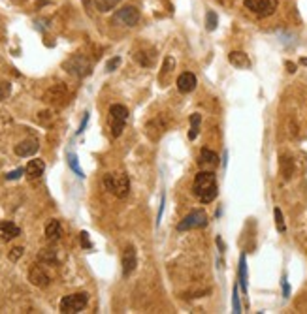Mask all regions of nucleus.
I'll use <instances>...</instances> for the list:
<instances>
[{
    "label": "nucleus",
    "mask_w": 307,
    "mask_h": 314,
    "mask_svg": "<svg viewBox=\"0 0 307 314\" xmlns=\"http://www.w3.org/2000/svg\"><path fill=\"white\" fill-rule=\"evenodd\" d=\"M192 192L200 200V204H211L219 194V187H217V179H215L213 171H198L196 177H194V185H192Z\"/></svg>",
    "instance_id": "1"
},
{
    "label": "nucleus",
    "mask_w": 307,
    "mask_h": 314,
    "mask_svg": "<svg viewBox=\"0 0 307 314\" xmlns=\"http://www.w3.org/2000/svg\"><path fill=\"white\" fill-rule=\"evenodd\" d=\"M104 187L119 200H125L130 192V181L127 173H108L104 177Z\"/></svg>",
    "instance_id": "2"
},
{
    "label": "nucleus",
    "mask_w": 307,
    "mask_h": 314,
    "mask_svg": "<svg viewBox=\"0 0 307 314\" xmlns=\"http://www.w3.org/2000/svg\"><path fill=\"white\" fill-rule=\"evenodd\" d=\"M87 303H89V296H87L85 292H77V294L62 297L59 309H60V313H64V314H77L85 309Z\"/></svg>",
    "instance_id": "3"
},
{
    "label": "nucleus",
    "mask_w": 307,
    "mask_h": 314,
    "mask_svg": "<svg viewBox=\"0 0 307 314\" xmlns=\"http://www.w3.org/2000/svg\"><path fill=\"white\" fill-rule=\"evenodd\" d=\"M128 120V109L121 104H115L110 107V130L111 136L119 137L125 130V124Z\"/></svg>",
    "instance_id": "4"
},
{
    "label": "nucleus",
    "mask_w": 307,
    "mask_h": 314,
    "mask_svg": "<svg viewBox=\"0 0 307 314\" xmlns=\"http://www.w3.org/2000/svg\"><path fill=\"white\" fill-rule=\"evenodd\" d=\"M243 6L256 17H270L275 13L279 0H243Z\"/></svg>",
    "instance_id": "5"
},
{
    "label": "nucleus",
    "mask_w": 307,
    "mask_h": 314,
    "mask_svg": "<svg viewBox=\"0 0 307 314\" xmlns=\"http://www.w3.org/2000/svg\"><path fill=\"white\" fill-rule=\"evenodd\" d=\"M64 68L72 76L85 77L93 72V64H91V60L87 59L85 55H74L72 59H68L64 62Z\"/></svg>",
    "instance_id": "6"
},
{
    "label": "nucleus",
    "mask_w": 307,
    "mask_h": 314,
    "mask_svg": "<svg viewBox=\"0 0 307 314\" xmlns=\"http://www.w3.org/2000/svg\"><path fill=\"white\" fill-rule=\"evenodd\" d=\"M113 23H119L123 26H136L140 23V9L136 6H123L115 11Z\"/></svg>",
    "instance_id": "7"
},
{
    "label": "nucleus",
    "mask_w": 307,
    "mask_h": 314,
    "mask_svg": "<svg viewBox=\"0 0 307 314\" xmlns=\"http://www.w3.org/2000/svg\"><path fill=\"white\" fill-rule=\"evenodd\" d=\"M204 226H207V214H205V211H192L177 224V229L179 231H188V229L204 228Z\"/></svg>",
    "instance_id": "8"
},
{
    "label": "nucleus",
    "mask_w": 307,
    "mask_h": 314,
    "mask_svg": "<svg viewBox=\"0 0 307 314\" xmlns=\"http://www.w3.org/2000/svg\"><path fill=\"white\" fill-rule=\"evenodd\" d=\"M136 265H138L136 248L130 245L123 252V277H130L132 273L136 271Z\"/></svg>",
    "instance_id": "9"
},
{
    "label": "nucleus",
    "mask_w": 307,
    "mask_h": 314,
    "mask_svg": "<svg viewBox=\"0 0 307 314\" xmlns=\"http://www.w3.org/2000/svg\"><path fill=\"white\" fill-rule=\"evenodd\" d=\"M28 280L38 286V288H45L47 284H49V275L43 271L42 265H34V267H30V271H28Z\"/></svg>",
    "instance_id": "10"
},
{
    "label": "nucleus",
    "mask_w": 307,
    "mask_h": 314,
    "mask_svg": "<svg viewBox=\"0 0 307 314\" xmlns=\"http://www.w3.org/2000/svg\"><path fill=\"white\" fill-rule=\"evenodd\" d=\"M196 85H198L196 76L190 74V72H185V74H181V76L177 77V89H179V93L183 94L192 93V91L196 89Z\"/></svg>",
    "instance_id": "11"
},
{
    "label": "nucleus",
    "mask_w": 307,
    "mask_h": 314,
    "mask_svg": "<svg viewBox=\"0 0 307 314\" xmlns=\"http://www.w3.org/2000/svg\"><path fill=\"white\" fill-rule=\"evenodd\" d=\"M200 166H202V168H204V170H215V168H217V166H219V154L217 153H213V151H211V149H202V151H200Z\"/></svg>",
    "instance_id": "12"
},
{
    "label": "nucleus",
    "mask_w": 307,
    "mask_h": 314,
    "mask_svg": "<svg viewBox=\"0 0 307 314\" xmlns=\"http://www.w3.org/2000/svg\"><path fill=\"white\" fill-rule=\"evenodd\" d=\"M38 149H40L38 139H25V141H21V143L15 145V154L21 156V158H26V156H32V154H36Z\"/></svg>",
    "instance_id": "13"
},
{
    "label": "nucleus",
    "mask_w": 307,
    "mask_h": 314,
    "mask_svg": "<svg viewBox=\"0 0 307 314\" xmlns=\"http://www.w3.org/2000/svg\"><path fill=\"white\" fill-rule=\"evenodd\" d=\"M43 171H45V164H43V160L36 158V160H30L28 164H26L25 175H26L28 181H36V179L42 177Z\"/></svg>",
    "instance_id": "14"
},
{
    "label": "nucleus",
    "mask_w": 307,
    "mask_h": 314,
    "mask_svg": "<svg viewBox=\"0 0 307 314\" xmlns=\"http://www.w3.org/2000/svg\"><path fill=\"white\" fill-rule=\"evenodd\" d=\"M68 98V93L64 85H55L45 93V102L49 104H64V100Z\"/></svg>",
    "instance_id": "15"
},
{
    "label": "nucleus",
    "mask_w": 307,
    "mask_h": 314,
    "mask_svg": "<svg viewBox=\"0 0 307 314\" xmlns=\"http://www.w3.org/2000/svg\"><path fill=\"white\" fill-rule=\"evenodd\" d=\"M0 235H2L4 241L15 239V237L21 235V228H19L17 224H13V222L4 220V222H0Z\"/></svg>",
    "instance_id": "16"
},
{
    "label": "nucleus",
    "mask_w": 307,
    "mask_h": 314,
    "mask_svg": "<svg viewBox=\"0 0 307 314\" xmlns=\"http://www.w3.org/2000/svg\"><path fill=\"white\" fill-rule=\"evenodd\" d=\"M62 235V226H60L59 220H49L47 222V226H45V239L49 241V243H57Z\"/></svg>",
    "instance_id": "17"
},
{
    "label": "nucleus",
    "mask_w": 307,
    "mask_h": 314,
    "mask_svg": "<svg viewBox=\"0 0 307 314\" xmlns=\"http://www.w3.org/2000/svg\"><path fill=\"white\" fill-rule=\"evenodd\" d=\"M228 60H230L232 66H236L239 70H247L251 68V59L243 51H232L228 55Z\"/></svg>",
    "instance_id": "18"
},
{
    "label": "nucleus",
    "mask_w": 307,
    "mask_h": 314,
    "mask_svg": "<svg viewBox=\"0 0 307 314\" xmlns=\"http://www.w3.org/2000/svg\"><path fill=\"white\" fill-rule=\"evenodd\" d=\"M134 59L140 66H145V68H151L154 64V51H138L134 55Z\"/></svg>",
    "instance_id": "19"
},
{
    "label": "nucleus",
    "mask_w": 307,
    "mask_h": 314,
    "mask_svg": "<svg viewBox=\"0 0 307 314\" xmlns=\"http://www.w3.org/2000/svg\"><path fill=\"white\" fill-rule=\"evenodd\" d=\"M239 284L243 294H247V258L245 254L239 256Z\"/></svg>",
    "instance_id": "20"
},
{
    "label": "nucleus",
    "mask_w": 307,
    "mask_h": 314,
    "mask_svg": "<svg viewBox=\"0 0 307 314\" xmlns=\"http://www.w3.org/2000/svg\"><path fill=\"white\" fill-rule=\"evenodd\" d=\"M119 2H121V0H94V6H96V9H98V11L106 13V11H110V9L115 8Z\"/></svg>",
    "instance_id": "21"
},
{
    "label": "nucleus",
    "mask_w": 307,
    "mask_h": 314,
    "mask_svg": "<svg viewBox=\"0 0 307 314\" xmlns=\"http://www.w3.org/2000/svg\"><path fill=\"white\" fill-rule=\"evenodd\" d=\"M281 171H283V177L285 179H290L292 177V173H294V164H292V160L287 158V156H283L281 158Z\"/></svg>",
    "instance_id": "22"
},
{
    "label": "nucleus",
    "mask_w": 307,
    "mask_h": 314,
    "mask_svg": "<svg viewBox=\"0 0 307 314\" xmlns=\"http://www.w3.org/2000/svg\"><path fill=\"white\" fill-rule=\"evenodd\" d=\"M68 166H70V170L74 171V173H76L77 177H85V173H83V170H81V168H79V162H77V156L74 153H70L68 154Z\"/></svg>",
    "instance_id": "23"
},
{
    "label": "nucleus",
    "mask_w": 307,
    "mask_h": 314,
    "mask_svg": "<svg viewBox=\"0 0 307 314\" xmlns=\"http://www.w3.org/2000/svg\"><path fill=\"white\" fill-rule=\"evenodd\" d=\"M232 311L236 314L243 313L241 311V303H239V290H238V284H234V290H232Z\"/></svg>",
    "instance_id": "24"
},
{
    "label": "nucleus",
    "mask_w": 307,
    "mask_h": 314,
    "mask_svg": "<svg viewBox=\"0 0 307 314\" xmlns=\"http://www.w3.org/2000/svg\"><path fill=\"white\" fill-rule=\"evenodd\" d=\"M273 214H275V226H277V231L285 233V231H287V226H285V218H283L281 209H279V207H275V209H273Z\"/></svg>",
    "instance_id": "25"
},
{
    "label": "nucleus",
    "mask_w": 307,
    "mask_h": 314,
    "mask_svg": "<svg viewBox=\"0 0 307 314\" xmlns=\"http://www.w3.org/2000/svg\"><path fill=\"white\" fill-rule=\"evenodd\" d=\"M217 23H219L217 13H215V11H207V13H205V26H207V30H215V28H217Z\"/></svg>",
    "instance_id": "26"
},
{
    "label": "nucleus",
    "mask_w": 307,
    "mask_h": 314,
    "mask_svg": "<svg viewBox=\"0 0 307 314\" xmlns=\"http://www.w3.org/2000/svg\"><path fill=\"white\" fill-rule=\"evenodd\" d=\"M9 93H11V85L9 83H0V102L6 100L9 96Z\"/></svg>",
    "instance_id": "27"
},
{
    "label": "nucleus",
    "mask_w": 307,
    "mask_h": 314,
    "mask_svg": "<svg viewBox=\"0 0 307 314\" xmlns=\"http://www.w3.org/2000/svg\"><path fill=\"white\" fill-rule=\"evenodd\" d=\"M23 252H25V248H23V246H15V248H11V252H9V260H11V262H17L19 258L23 256Z\"/></svg>",
    "instance_id": "28"
},
{
    "label": "nucleus",
    "mask_w": 307,
    "mask_h": 314,
    "mask_svg": "<svg viewBox=\"0 0 307 314\" xmlns=\"http://www.w3.org/2000/svg\"><path fill=\"white\" fill-rule=\"evenodd\" d=\"M79 243H81V246H85V248H93V243H91L87 231H81V233H79Z\"/></svg>",
    "instance_id": "29"
},
{
    "label": "nucleus",
    "mask_w": 307,
    "mask_h": 314,
    "mask_svg": "<svg viewBox=\"0 0 307 314\" xmlns=\"http://www.w3.org/2000/svg\"><path fill=\"white\" fill-rule=\"evenodd\" d=\"M175 68V60L171 59V57H166V59H164V74H170L171 70Z\"/></svg>",
    "instance_id": "30"
},
{
    "label": "nucleus",
    "mask_w": 307,
    "mask_h": 314,
    "mask_svg": "<svg viewBox=\"0 0 307 314\" xmlns=\"http://www.w3.org/2000/svg\"><path fill=\"white\" fill-rule=\"evenodd\" d=\"M200 122H202V115L200 113H192L190 115V128H200Z\"/></svg>",
    "instance_id": "31"
},
{
    "label": "nucleus",
    "mask_w": 307,
    "mask_h": 314,
    "mask_svg": "<svg viewBox=\"0 0 307 314\" xmlns=\"http://www.w3.org/2000/svg\"><path fill=\"white\" fill-rule=\"evenodd\" d=\"M119 64H121V57H115V59L108 60V64H106V70H108V72H113V70L117 68Z\"/></svg>",
    "instance_id": "32"
},
{
    "label": "nucleus",
    "mask_w": 307,
    "mask_h": 314,
    "mask_svg": "<svg viewBox=\"0 0 307 314\" xmlns=\"http://www.w3.org/2000/svg\"><path fill=\"white\" fill-rule=\"evenodd\" d=\"M281 286H283V297H285V299H289L290 297V284H289V280H287V277H283Z\"/></svg>",
    "instance_id": "33"
},
{
    "label": "nucleus",
    "mask_w": 307,
    "mask_h": 314,
    "mask_svg": "<svg viewBox=\"0 0 307 314\" xmlns=\"http://www.w3.org/2000/svg\"><path fill=\"white\" fill-rule=\"evenodd\" d=\"M23 173H25V170H23V168H19V170L8 173V175H6V179H8V181H15V179H19L21 175H23Z\"/></svg>",
    "instance_id": "34"
},
{
    "label": "nucleus",
    "mask_w": 307,
    "mask_h": 314,
    "mask_svg": "<svg viewBox=\"0 0 307 314\" xmlns=\"http://www.w3.org/2000/svg\"><path fill=\"white\" fill-rule=\"evenodd\" d=\"M164 198L162 196V200H160V209H158V214H156V226H160V220H162V212H164Z\"/></svg>",
    "instance_id": "35"
},
{
    "label": "nucleus",
    "mask_w": 307,
    "mask_h": 314,
    "mask_svg": "<svg viewBox=\"0 0 307 314\" xmlns=\"http://www.w3.org/2000/svg\"><path fill=\"white\" fill-rule=\"evenodd\" d=\"M198 132H200V128H190V130H188V139H196Z\"/></svg>",
    "instance_id": "36"
},
{
    "label": "nucleus",
    "mask_w": 307,
    "mask_h": 314,
    "mask_svg": "<svg viewBox=\"0 0 307 314\" xmlns=\"http://www.w3.org/2000/svg\"><path fill=\"white\" fill-rule=\"evenodd\" d=\"M87 122H89V113H85V119H83V122H81V124H79V130H77V134H81V132H83V130H85Z\"/></svg>",
    "instance_id": "37"
},
{
    "label": "nucleus",
    "mask_w": 307,
    "mask_h": 314,
    "mask_svg": "<svg viewBox=\"0 0 307 314\" xmlns=\"http://www.w3.org/2000/svg\"><path fill=\"white\" fill-rule=\"evenodd\" d=\"M226 164H228V153L224 151V154H222V168H226Z\"/></svg>",
    "instance_id": "38"
},
{
    "label": "nucleus",
    "mask_w": 307,
    "mask_h": 314,
    "mask_svg": "<svg viewBox=\"0 0 307 314\" xmlns=\"http://www.w3.org/2000/svg\"><path fill=\"white\" fill-rule=\"evenodd\" d=\"M287 68H289L290 74H294V72H296V66H294L292 62H287Z\"/></svg>",
    "instance_id": "39"
},
{
    "label": "nucleus",
    "mask_w": 307,
    "mask_h": 314,
    "mask_svg": "<svg viewBox=\"0 0 307 314\" xmlns=\"http://www.w3.org/2000/svg\"><path fill=\"white\" fill-rule=\"evenodd\" d=\"M217 246L221 248V252H224V243H222V239H221V237H217Z\"/></svg>",
    "instance_id": "40"
},
{
    "label": "nucleus",
    "mask_w": 307,
    "mask_h": 314,
    "mask_svg": "<svg viewBox=\"0 0 307 314\" xmlns=\"http://www.w3.org/2000/svg\"><path fill=\"white\" fill-rule=\"evenodd\" d=\"M302 64H304V66H307V59H302Z\"/></svg>",
    "instance_id": "41"
}]
</instances>
